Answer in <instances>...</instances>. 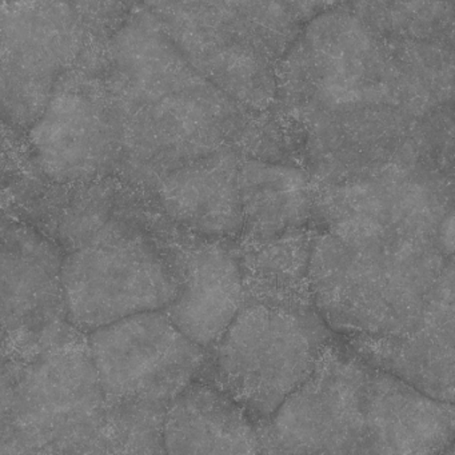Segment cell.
I'll use <instances>...</instances> for the list:
<instances>
[{
	"label": "cell",
	"mask_w": 455,
	"mask_h": 455,
	"mask_svg": "<svg viewBox=\"0 0 455 455\" xmlns=\"http://www.w3.org/2000/svg\"><path fill=\"white\" fill-rule=\"evenodd\" d=\"M188 63L251 111L276 105V68L302 28L278 0H138Z\"/></svg>",
	"instance_id": "cell-4"
},
{
	"label": "cell",
	"mask_w": 455,
	"mask_h": 455,
	"mask_svg": "<svg viewBox=\"0 0 455 455\" xmlns=\"http://www.w3.org/2000/svg\"><path fill=\"white\" fill-rule=\"evenodd\" d=\"M89 355L106 403L166 409L198 377L207 353L166 311L154 310L90 332Z\"/></svg>",
	"instance_id": "cell-9"
},
{
	"label": "cell",
	"mask_w": 455,
	"mask_h": 455,
	"mask_svg": "<svg viewBox=\"0 0 455 455\" xmlns=\"http://www.w3.org/2000/svg\"><path fill=\"white\" fill-rule=\"evenodd\" d=\"M435 241L314 233L311 302L346 337L401 335L418 326L449 260Z\"/></svg>",
	"instance_id": "cell-3"
},
{
	"label": "cell",
	"mask_w": 455,
	"mask_h": 455,
	"mask_svg": "<svg viewBox=\"0 0 455 455\" xmlns=\"http://www.w3.org/2000/svg\"><path fill=\"white\" fill-rule=\"evenodd\" d=\"M20 148H28V132L18 127L0 110V162L15 156Z\"/></svg>",
	"instance_id": "cell-23"
},
{
	"label": "cell",
	"mask_w": 455,
	"mask_h": 455,
	"mask_svg": "<svg viewBox=\"0 0 455 455\" xmlns=\"http://www.w3.org/2000/svg\"><path fill=\"white\" fill-rule=\"evenodd\" d=\"M28 153L49 180L90 183L121 170L122 146L90 54L58 82L28 132Z\"/></svg>",
	"instance_id": "cell-11"
},
{
	"label": "cell",
	"mask_w": 455,
	"mask_h": 455,
	"mask_svg": "<svg viewBox=\"0 0 455 455\" xmlns=\"http://www.w3.org/2000/svg\"><path fill=\"white\" fill-rule=\"evenodd\" d=\"M169 454H257V426L246 411L217 386L198 377L169 404L162 425Z\"/></svg>",
	"instance_id": "cell-18"
},
{
	"label": "cell",
	"mask_w": 455,
	"mask_h": 455,
	"mask_svg": "<svg viewBox=\"0 0 455 455\" xmlns=\"http://www.w3.org/2000/svg\"><path fill=\"white\" fill-rule=\"evenodd\" d=\"M241 159L234 148H222L159 180L156 194L167 217L204 238L241 235Z\"/></svg>",
	"instance_id": "cell-17"
},
{
	"label": "cell",
	"mask_w": 455,
	"mask_h": 455,
	"mask_svg": "<svg viewBox=\"0 0 455 455\" xmlns=\"http://www.w3.org/2000/svg\"><path fill=\"white\" fill-rule=\"evenodd\" d=\"M241 235L247 243L299 230L314 212L310 172L295 164L242 156L239 166Z\"/></svg>",
	"instance_id": "cell-19"
},
{
	"label": "cell",
	"mask_w": 455,
	"mask_h": 455,
	"mask_svg": "<svg viewBox=\"0 0 455 455\" xmlns=\"http://www.w3.org/2000/svg\"><path fill=\"white\" fill-rule=\"evenodd\" d=\"M371 366L396 375L439 401H454V265L444 267L422 321L410 331L351 338Z\"/></svg>",
	"instance_id": "cell-12"
},
{
	"label": "cell",
	"mask_w": 455,
	"mask_h": 455,
	"mask_svg": "<svg viewBox=\"0 0 455 455\" xmlns=\"http://www.w3.org/2000/svg\"><path fill=\"white\" fill-rule=\"evenodd\" d=\"M243 300L238 252L220 239L196 235L182 251V287L164 308L172 323L207 350L230 326Z\"/></svg>",
	"instance_id": "cell-15"
},
{
	"label": "cell",
	"mask_w": 455,
	"mask_h": 455,
	"mask_svg": "<svg viewBox=\"0 0 455 455\" xmlns=\"http://www.w3.org/2000/svg\"><path fill=\"white\" fill-rule=\"evenodd\" d=\"M106 404L90 355L47 356L23 378L14 412L20 425L42 438H68L100 420Z\"/></svg>",
	"instance_id": "cell-16"
},
{
	"label": "cell",
	"mask_w": 455,
	"mask_h": 455,
	"mask_svg": "<svg viewBox=\"0 0 455 455\" xmlns=\"http://www.w3.org/2000/svg\"><path fill=\"white\" fill-rule=\"evenodd\" d=\"M436 244L446 257H452L454 251V212L452 209L444 215L436 233Z\"/></svg>",
	"instance_id": "cell-24"
},
{
	"label": "cell",
	"mask_w": 455,
	"mask_h": 455,
	"mask_svg": "<svg viewBox=\"0 0 455 455\" xmlns=\"http://www.w3.org/2000/svg\"><path fill=\"white\" fill-rule=\"evenodd\" d=\"M122 146L119 172L156 185L222 148L262 158L274 137L251 111L196 70L156 20L135 4L92 52Z\"/></svg>",
	"instance_id": "cell-2"
},
{
	"label": "cell",
	"mask_w": 455,
	"mask_h": 455,
	"mask_svg": "<svg viewBox=\"0 0 455 455\" xmlns=\"http://www.w3.org/2000/svg\"><path fill=\"white\" fill-rule=\"evenodd\" d=\"M302 25L330 10L348 4V0H278Z\"/></svg>",
	"instance_id": "cell-22"
},
{
	"label": "cell",
	"mask_w": 455,
	"mask_h": 455,
	"mask_svg": "<svg viewBox=\"0 0 455 455\" xmlns=\"http://www.w3.org/2000/svg\"><path fill=\"white\" fill-rule=\"evenodd\" d=\"M348 7L385 38L452 44V0H351Z\"/></svg>",
	"instance_id": "cell-21"
},
{
	"label": "cell",
	"mask_w": 455,
	"mask_h": 455,
	"mask_svg": "<svg viewBox=\"0 0 455 455\" xmlns=\"http://www.w3.org/2000/svg\"><path fill=\"white\" fill-rule=\"evenodd\" d=\"M313 236L299 228L268 241L247 243L244 254H239L244 297L313 303L310 295L300 292L308 289L305 282Z\"/></svg>",
	"instance_id": "cell-20"
},
{
	"label": "cell",
	"mask_w": 455,
	"mask_h": 455,
	"mask_svg": "<svg viewBox=\"0 0 455 455\" xmlns=\"http://www.w3.org/2000/svg\"><path fill=\"white\" fill-rule=\"evenodd\" d=\"M451 209V180L434 164H393L314 185V212L337 235L436 242Z\"/></svg>",
	"instance_id": "cell-8"
},
{
	"label": "cell",
	"mask_w": 455,
	"mask_h": 455,
	"mask_svg": "<svg viewBox=\"0 0 455 455\" xmlns=\"http://www.w3.org/2000/svg\"><path fill=\"white\" fill-rule=\"evenodd\" d=\"M6 2H9V0H0V4H6Z\"/></svg>",
	"instance_id": "cell-25"
},
{
	"label": "cell",
	"mask_w": 455,
	"mask_h": 455,
	"mask_svg": "<svg viewBox=\"0 0 455 455\" xmlns=\"http://www.w3.org/2000/svg\"><path fill=\"white\" fill-rule=\"evenodd\" d=\"M370 364L330 343L311 374L258 428L260 452L363 454Z\"/></svg>",
	"instance_id": "cell-10"
},
{
	"label": "cell",
	"mask_w": 455,
	"mask_h": 455,
	"mask_svg": "<svg viewBox=\"0 0 455 455\" xmlns=\"http://www.w3.org/2000/svg\"><path fill=\"white\" fill-rule=\"evenodd\" d=\"M452 44L395 41L347 4L306 22L276 68V105L314 185L393 164H446Z\"/></svg>",
	"instance_id": "cell-1"
},
{
	"label": "cell",
	"mask_w": 455,
	"mask_h": 455,
	"mask_svg": "<svg viewBox=\"0 0 455 455\" xmlns=\"http://www.w3.org/2000/svg\"><path fill=\"white\" fill-rule=\"evenodd\" d=\"M180 287L182 251L132 230H105L65 255L60 266L65 315L89 332L164 310Z\"/></svg>",
	"instance_id": "cell-6"
},
{
	"label": "cell",
	"mask_w": 455,
	"mask_h": 455,
	"mask_svg": "<svg viewBox=\"0 0 455 455\" xmlns=\"http://www.w3.org/2000/svg\"><path fill=\"white\" fill-rule=\"evenodd\" d=\"M454 417L452 402L433 398L370 364L363 454L444 452L454 442Z\"/></svg>",
	"instance_id": "cell-13"
},
{
	"label": "cell",
	"mask_w": 455,
	"mask_h": 455,
	"mask_svg": "<svg viewBox=\"0 0 455 455\" xmlns=\"http://www.w3.org/2000/svg\"><path fill=\"white\" fill-rule=\"evenodd\" d=\"M330 329L310 302L244 297L230 326L212 346L206 380L266 425L311 374Z\"/></svg>",
	"instance_id": "cell-5"
},
{
	"label": "cell",
	"mask_w": 455,
	"mask_h": 455,
	"mask_svg": "<svg viewBox=\"0 0 455 455\" xmlns=\"http://www.w3.org/2000/svg\"><path fill=\"white\" fill-rule=\"evenodd\" d=\"M108 36L89 0L0 4V110L28 132L60 78Z\"/></svg>",
	"instance_id": "cell-7"
},
{
	"label": "cell",
	"mask_w": 455,
	"mask_h": 455,
	"mask_svg": "<svg viewBox=\"0 0 455 455\" xmlns=\"http://www.w3.org/2000/svg\"><path fill=\"white\" fill-rule=\"evenodd\" d=\"M62 257L41 233L0 220V326L20 337L44 332L63 310Z\"/></svg>",
	"instance_id": "cell-14"
}]
</instances>
